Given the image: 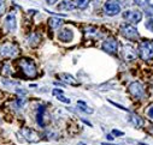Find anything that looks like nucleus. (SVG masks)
<instances>
[{
	"label": "nucleus",
	"mask_w": 153,
	"mask_h": 145,
	"mask_svg": "<svg viewBox=\"0 0 153 145\" xmlns=\"http://www.w3.org/2000/svg\"><path fill=\"white\" fill-rule=\"evenodd\" d=\"M120 31L121 35L123 36L124 39L129 40V41H137L140 39V34L139 30L130 23H123L120 26Z\"/></svg>",
	"instance_id": "obj_2"
},
{
	"label": "nucleus",
	"mask_w": 153,
	"mask_h": 145,
	"mask_svg": "<svg viewBox=\"0 0 153 145\" xmlns=\"http://www.w3.org/2000/svg\"><path fill=\"white\" fill-rule=\"evenodd\" d=\"M145 26H146L147 30H149L151 32H153V19L152 18H148L146 21V23H145Z\"/></svg>",
	"instance_id": "obj_22"
},
{
	"label": "nucleus",
	"mask_w": 153,
	"mask_h": 145,
	"mask_svg": "<svg viewBox=\"0 0 153 145\" xmlns=\"http://www.w3.org/2000/svg\"><path fill=\"white\" fill-rule=\"evenodd\" d=\"M5 28L9 32H15L17 30V19L15 13H10L5 18Z\"/></svg>",
	"instance_id": "obj_12"
},
{
	"label": "nucleus",
	"mask_w": 153,
	"mask_h": 145,
	"mask_svg": "<svg viewBox=\"0 0 153 145\" xmlns=\"http://www.w3.org/2000/svg\"><path fill=\"white\" fill-rule=\"evenodd\" d=\"M64 91L62 90V89H53V91H52V94L54 95V96H58V95H62Z\"/></svg>",
	"instance_id": "obj_28"
},
{
	"label": "nucleus",
	"mask_w": 153,
	"mask_h": 145,
	"mask_svg": "<svg viewBox=\"0 0 153 145\" xmlns=\"http://www.w3.org/2000/svg\"><path fill=\"white\" fill-rule=\"evenodd\" d=\"M112 133H114L117 137H123L124 135V132H122V131H118V130H113L112 131Z\"/></svg>",
	"instance_id": "obj_30"
},
{
	"label": "nucleus",
	"mask_w": 153,
	"mask_h": 145,
	"mask_svg": "<svg viewBox=\"0 0 153 145\" xmlns=\"http://www.w3.org/2000/svg\"><path fill=\"white\" fill-rule=\"evenodd\" d=\"M122 56L127 61H133L137 56V51L131 45H124L122 48Z\"/></svg>",
	"instance_id": "obj_10"
},
{
	"label": "nucleus",
	"mask_w": 153,
	"mask_h": 145,
	"mask_svg": "<svg viewBox=\"0 0 153 145\" xmlns=\"http://www.w3.org/2000/svg\"><path fill=\"white\" fill-rule=\"evenodd\" d=\"M102 145H114V144H108V143H102Z\"/></svg>",
	"instance_id": "obj_33"
},
{
	"label": "nucleus",
	"mask_w": 153,
	"mask_h": 145,
	"mask_svg": "<svg viewBox=\"0 0 153 145\" xmlns=\"http://www.w3.org/2000/svg\"><path fill=\"white\" fill-rule=\"evenodd\" d=\"M85 32H86V36H91V37H98V36H100V32L97 28H87Z\"/></svg>",
	"instance_id": "obj_20"
},
{
	"label": "nucleus",
	"mask_w": 153,
	"mask_h": 145,
	"mask_svg": "<svg viewBox=\"0 0 153 145\" xmlns=\"http://www.w3.org/2000/svg\"><path fill=\"white\" fill-rule=\"evenodd\" d=\"M147 116H148L151 120H153V105H151L148 109H147Z\"/></svg>",
	"instance_id": "obj_26"
},
{
	"label": "nucleus",
	"mask_w": 153,
	"mask_h": 145,
	"mask_svg": "<svg viewBox=\"0 0 153 145\" xmlns=\"http://www.w3.org/2000/svg\"><path fill=\"white\" fill-rule=\"evenodd\" d=\"M88 4H89V0H76V5H77V7L81 10L86 9L88 6Z\"/></svg>",
	"instance_id": "obj_21"
},
{
	"label": "nucleus",
	"mask_w": 153,
	"mask_h": 145,
	"mask_svg": "<svg viewBox=\"0 0 153 145\" xmlns=\"http://www.w3.org/2000/svg\"><path fill=\"white\" fill-rule=\"evenodd\" d=\"M77 104H79V109H80V111H82V112H85V113H87V114H93V113H94V109L89 108V107L86 104V102H83V101H77Z\"/></svg>",
	"instance_id": "obj_19"
},
{
	"label": "nucleus",
	"mask_w": 153,
	"mask_h": 145,
	"mask_svg": "<svg viewBox=\"0 0 153 145\" xmlns=\"http://www.w3.org/2000/svg\"><path fill=\"white\" fill-rule=\"evenodd\" d=\"M128 90H129L130 95L134 98H137V100L143 98L145 95H146L145 88H143V85L140 82H133V83H130L129 86H128Z\"/></svg>",
	"instance_id": "obj_6"
},
{
	"label": "nucleus",
	"mask_w": 153,
	"mask_h": 145,
	"mask_svg": "<svg viewBox=\"0 0 153 145\" xmlns=\"http://www.w3.org/2000/svg\"><path fill=\"white\" fill-rule=\"evenodd\" d=\"M129 121H130L133 125L137 126V127H141V126L143 125V120H142L139 115H136V114H134V113L130 114V116H129Z\"/></svg>",
	"instance_id": "obj_18"
},
{
	"label": "nucleus",
	"mask_w": 153,
	"mask_h": 145,
	"mask_svg": "<svg viewBox=\"0 0 153 145\" xmlns=\"http://www.w3.org/2000/svg\"><path fill=\"white\" fill-rule=\"evenodd\" d=\"M58 40L64 43H69L74 40V31L70 28H62L58 31Z\"/></svg>",
	"instance_id": "obj_11"
},
{
	"label": "nucleus",
	"mask_w": 153,
	"mask_h": 145,
	"mask_svg": "<svg viewBox=\"0 0 153 145\" xmlns=\"http://www.w3.org/2000/svg\"><path fill=\"white\" fill-rule=\"evenodd\" d=\"M44 116H45V107H39V109H37V114H36V121L39 124L41 127L45 126V122H44Z\"/></svg>",
	"instance_id": "obj_17"
},
{
	"label": "nucleus",
	"mask_w": 153,
	"mask_h": 145,
	"mask_svg": "<svg viewBox=\"0 0 153 145\" xmlns=\"http://www.w3.org/2000/svg\"><path fill=\"white\" fill-rule=\"evenodd\" d=\"M59 78L66 84H70V85H74V86H79L80 85V83L76 81V78L74 76L69 75V73H62V75H59Z\"/></svg>",
	"instance_id": "obj_14"
},
{
	"label": "nucleus",
	"mask_w": 153,
	"mask_h": 145,
	"mask_svg": "<svg viewBox=\"0 0 153 145\" xmlns=\"http://www.w3.org/2000/svg\"><path fill=\"white\" fill-rule=\"evenodd\" d=\"M24 103H25V101H24V100L18 98V100H17V102H16L15 104H17V107H18V108H21V107H23V104H24Z\"/></svg>",
	"instance_id": "obj_29"
},
{
	"label": "nucleus",
	"mask_w": 153,
	"mask_h": 145,
	"mask_svg": "<svg viewBox=\"0 0 153 145\" xmlns=\"http://www.w3.org/2000/svg\"><path fill=\"white\" fill-rule=\"evenodd\" d=\"M107 139H110V140H112V139H113V137H112V135H108V134H107Z\"/></svg>",
	"instance_id": "obj_32"
},
{
	"label": "nucleus",
	"mask_w": 153,
	"mask_h": 145,
	"mask_svg": "<svg viewBox=\"0 0 153 145\" xmlns=\"http://www.w3.org/2000/svg\"><path fill=\"white\" fill-rule=\"evenodd\" d=\"M28 43H29V46L31 48H36L37 46L41 43V36L37 34V32H33L29 36V39H28Z\"/></svg>",
	"instance_id": "obj_15"
},
{
	"label": "nucleus",
	"mask_w": 153,
	"mask_h": 145,
	"mask_svg": "<svg viewBox=\"0 0 153 145\" xmlns=\"http://www.w3.org/2000/svg\"><path fill=\"white\" fill-rule=\"evenodd\" d=\"M63 23H64V21L60 19V18H58V17H52V18L48 19V25H50V28H51L52 30L59 29V28L63 25Z\"/></svg>",
	"instance_id": "obj_16"
},
{
	"label": "nucleus",
	"mask_w": 153,
	"mask_h": 145,
	"mask_svg": "<svg viewBox=\"0 0 153 145\" xmlns=\"http://www.w3.org/2000/svg\"><path fill=\"white\" fill-rule=\"evenodd\" d=\"M139 56L142 60L153 59V41L152 40H141L139 43Z\"/></svg>",
	"instance_id": "obj_3"
},
{
	"label": "nucleus",
	"mask_w": 153,
	"mask_h": 145,
	"mask_svg": "<svg viewBox=\"0 0 153 145\" xmlns=\"http://www.w3.org/2000/svg\"><path fill=\"white\" fill-rule=\"evenodd\" d=\"M147 1L148 0H134V3L136 5H139V6H141V7H145L147 5Z\"/></svg>",
	"instance_id": "obj_23"
},
{
	"label": "nucleus",
	"mask_w": 153,
	"mask_h": 145,
	"mask_svg": "<svg viewBox=\"0 0 153 145\" xmlns=\"http://www.w3.org/2000/svg\"><path fill=\"white\" fill-rule=\"evenodd\" d=\"M151 134H152V135H153V128H152V130H151Z\"/></svg>",
	"instance_id": "obj_34"
},
{
	"label": "nucleus",
	"mask_w": 153,
	"mask_h": 145,
	"mask_svg": "<svg viewBox=\"0 0 153 145\" xmlns=\"http://www.w3.org/2000/svg\"><path fill=\"white\" fill-rule=\"evenodd\" d=\"M101 48H102V51H105L106 53H108L111 55H116L118 52V42L116 39L108 37L102 42Z\"/></svg>",
	"instance_id": "obj_7"
},
{
	"label": "nucleus",
	"mask_w": 153,
	"mask_h": 145,
	"mask_svg": "<svg viewBox=\"0 0 153 145\" xmlns=\"http://www.w3.org/2000/svg\"><path fill=\"white\" fill-rule=\"evenodd\" d=\"M57 1H58V0H46V4H47V5H51V6H52V5H54V4L57 3Z\"/></svg>",
	"instance_id": "obj_31"
},
{
	"label": "nucleus",
	"mask_w": 153,
	"mask_h": 145,
	"mask_svg": "<svg viewBox=\"0 0 153 145\" xmlns=\"http://www.w3.org/2000/svg\"><path fill=\"white\" fill-rule=\"evenodd\" d=\"M57 100L60 101V102H64V103H70V100L66 98V97H64L63 94H62V95H58V96H57Z\"/></svg>",
	"instance_id": "obj_25"
},
{
	"label": "nucleus",
	"mask_w": 153,
	"mask_h": 145,
	"mask_svg": "<svg viewBox=\"0 0 153 145\" xmlns=\"http://www.w3.org/2000/svg\"><path fill=\"white\" fill-rule=\"evenodd\" d=\"M121 4L118 0H106L105 4H104V12L105 15L113 17V16H117L121 12Z\"/></svg>",
	"instance_id": "obj_5"
},
{
	"label": "nucleus",
	"mask_w": 153,
	"mask_h": 145,
	"mask_svg": "<svg viewBox=\"0 0 153 145\" xmlns=\"http://www.w3.org/2000/svg\"><path fill=\"white\" fill-rule=\"evenodd\" d=\"M22 135L29 141V143H37L41 140V135L37 133L36 131L31 130V128H28V127H24L22 128Z\"/></svg>",
	"instance_id": "obj_9"
},
{
	"label": "nucleus",
	"mask_w": 153,
	"mask_h": 145,
	"mask_svg": "<svg viewBox=\"0 0 153 145\" xmlns=\"http://www.w3.org/2000/svg\"><path fill=\"white\" fill-rule=\"evenodd\" d=\"M6 10V5H5V1L4 0H0V16H1Z\"/></svg>",
	"instance_id": "obj_24"
},
{
	"label": "nucleus",
	"mask_w": 153,
	"mask_h": 145,
	"mask_svg": "<svg viewBox=\"0 0 153 145\" xmlns=\"http://www.w3.org/2000/svg\"><path fill=\"white\" fill-rule=\"evenodd\" d=\"M108 102H110L111 104H113V105H116L117 108H121V109H123V111H127V108H124L123 105H121V104H118V103H116V102H113V101H111V100H110Z\"/></svg>",
	"instance_id": "obj_27"
},
{
	"label": "nucleus",
	"mask_w": 153,
	"mask_h": 145,
	"mask_svg": "<svg viewBox=\"0 0 153 145\" xmlns=\"http://www.w3.org/2000/svg\"><path fill=\"white\" fill-rule=\"evenodd\" d=\"M17 64H18L21 71H22V73L27 78H29V79L36 78V76H37V68H36L35 62L31 59H29V58H21V59H18Z\"/></svg>",
	"instance_id": "obj_1"
},
{
	"label": "nucleus",
	"mask_w": 153,
	"mask_h": 145,
	"mask_svg": "<svg viewBox=\"0 0 153 145\" xmlns=\"http://www.w3.org/2000/svg\"><path fill=\"white\" fill-rule=\"evenodd\" d=\"M123 18L130 24H137L142 19V12L140 10H127L123 12Z\"/></svg>",
	"instance_id": "obj_8"
},
{
	"label": "nucleus",
	"mask_w": 153,
	"mask_h": 145,
	"mask_svg": "<svg viewBox=\"0 0 153 145\" xmlns=\"http://www.w3.org/2000/svg\"><path fill=\"white\" fill-rule=\"evenodd\" d=\"M77 7L75 1L72 0H63V1L58 5V10H63V11H71Z\"/></svg>",
	"instance_id": "obj_13"
},
{
	"label": "nucleus",
	"mask_w": 153,
	"mask_h": 145,
	"mask_svg": "<svg viewBox=\"0 0 153 145\" xmlns=\"http://www.w3.org/2000/svg\"><path fill=\"white\" fill-rule=\"evenodd\" d=\"M19 54V48L16 43L12 42H6L0 46V56L5 59H13L18 56Z\"/></svg>",
	"instance_id": "obj_4"
}]
</instances>
